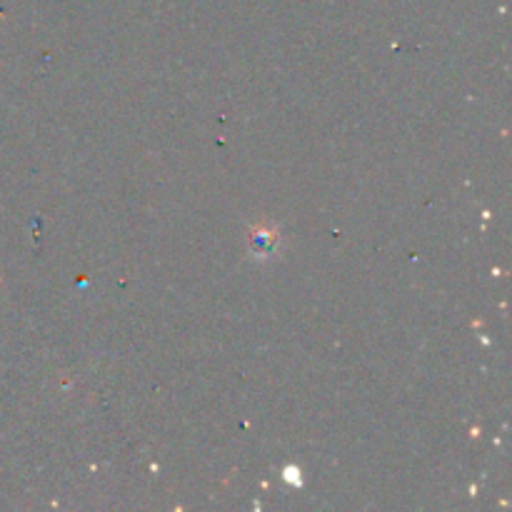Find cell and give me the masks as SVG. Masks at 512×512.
Instances as JSON below:
<instances>
[{
	"label": "cell",
	"mask_w": 512,
	"mask_h": 512,
	"mask_svg": "<svg viewBox=\"0 0 512 512\" xmlns=\"http://www.w3.org/2000/svg\"><path fill=\"white\" fill-rule=\"evenodd\" d=\"M280 245V233L275 225L260 223L250 230V253L255 258H270V255L278 253Z\"/></svg>",
	"instance_id": "1"
}]
</instances>
